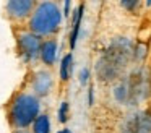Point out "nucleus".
Returning a JSON list of instances; mask_svg holds the SVG:
<instances>
[{"label":"nucleus","mask_w":151,"mask_h":133,"mask_svg":"<svg viewBox=\"0 0 151 133\" xmlns=\"http://www.w3.org/2000/svg\"><path fill=\"white\" fill-rule=\"evenodd\" d=\"M132 52V42L128 39H115L96 63L98 75L104 81L115 80L125 68V65L130 62Z\"/></svg>","instance_id":"obj_1"},{"label":"nucleus","mask_w":151,"mask_h":133,"mask_svg":"<svg viewBox=\"0 0 151 133\" xmlns=\"http://www.w3.org/2000/svg\"><path fill=\"white\" fill-rule=\"evenodd\" d=\"M39 110H41V102L34 94L20 93L10 102L8 119H10V123L15 128L23 130L37 119Z\"/></svg>","instance_id":"obj_2"},{"label":"nucleus","mask_w":151,"mask_h":133,"mask_svg":"<svg viewBox=\"0 0 151 133\" xmlns=\"http://www.w3.org/2000/svg\"><path fill=\"white\" fill-rule=\"evenodd\" d=\"M62 23V13L57 3L54 2H41L37 3L29 21L31 32L36 36H50L59 29Z\"/></svg>","instance_id":"obj_3"},{"label":"nucleus","mask_w":151,"mask_h":133,"mask_svg":"<svg viewBox=\"0 0 151 133\" xmlns=\"http://www.w3.org/2000/svg\"><path fill=\"white\" fill-rule=\"evenodd\" d=\"M41 39L34 32H21L18 36V50L26 63L36 60L41 55Z\"/></svg>","instance_id":"obj_4"},{"label":"nucleus","mask_w":151,"mask_h":133,"mask_svg":"<svg viewBox=\"0 0 151 133\" xmlns=\"http://www.w3.org/2000/svg\"><path fill=\"white\" fill-rule=\"evenodd\" d=\"M122 133H151V115L148 112H135L125 119Z\"/></svg>","instance_id":"obj_5"},{"label":"nucleus","mask_w":151,"mask_h":133,"mask_svg":"<svg viewBox=\"0 0 151 133\" xmlns=\"http://www.w3.org/2000/svg\"><path fill=\"white\" fill-rule=\"evenodd\" d=\"M5 8H7V13L12 18L23 19L34 8V2H31V0H12L5 5Z\"/></svg>","instance_id":"obj_6"},{"label":"nucleus","mask_w":151,"mask_h":133,"mask_svg":"<svg viewBox=\"0 0 151 133\" xmlns=\"http://www.w3.org/2000/svg\"><path fill=\"white\" fill-rule=\"evenodd\" d=\"M52 84L54 80L49 71H37L33 78V89L37 96H47L52 89Z\"/></svg>","instance_id":"obj_7"},{"label":"nucleus","mask_w":151,"mask_h":133,"mask_svg":"<svg viewBox=\"0 0 151 133\" xmlns=\"http://www.w3.org/2000/svg\"><path fill=\"white\" fill-rule=\"evenodd\" d=\"M41 58L46 65H54L57 58V41L49 39V41H44L41 45Z\"/></svg>","instance_id":"obj_8"},{"label":"nucleus","mask_w":151,"mask_h":133,"mask_svg":"<svg viewBox=\"0 0 151 133\" xmlns=\"http://www.w3.org/2000/svg\"><path fill=\"white\" fill-rule=\"evenodd\" d=\"M83 10H85V5H83V3H80L78 8L75 10V15H73V26H72V32H70V47H72V49H75L76 39H78V34H80V26H81Z\"/></svg>","instance_id":"obj_9"},{"label":"nucleus","mask_w":151,"mask_h":133,"mask_svg":"<svg viewBox=\"0 0 151 133\" xmlns=\"http://www.w3.org/2000/svg\"><path fill=\"white\" fill-rule=\"evenodd\" d=\"M33 133H50V119L47 114H39L33 122Z\"/></svg>","instance_id":"obj_10"},{"label":"nucleus","mask_w":151,"mask_h":133,"mask_svg":"<svg viewBox=\"0 0 151 133\" xmlns=\"http://www.w3.org/2000/svg\"><path fill=\"white\" fill-rule=\"evenodd\" d=\"M72 68H73V55L67 54L60 62V78H62V81H67L70 78Z\"/></svg>","instance_id":"obj_11"},{"label":"nucleus","mask_w":151,"mask_h":133,"mask_svg":"<svg viewBox=\"0 0 151 133\" xmlns=\"http://www.w3.org/2000/svg\"><path fill=\"white\" fill-rule=\"evenodd\" d=\"M57 117H59V122L60 123H65L68 120V102L63 101L59 107V112H57Z\"/></svg>","instance_id":"obj_12"},{"label":"nucleus","mask_w":151,"mask_h":133,"mask_svg":"<svg viewBox=\"0 0 151 133\" xmlns=\"http://www.w3.org/2000/svg\"><path fill=\"white\" fill-rule=\"evenodd\" d=\"M88 80H89V70L88 68H83V70L80 71V83L85 86V84L88 83Z\"/></svg>","instance_id":"obj_13"},{"label":"nucleus","mask_w":151,"mask_h":133,"mask_svg":"<svg viewBox=\"0 0 151 133\" xmlns=\"http://www.w3.org/2000/svg\"><path fill=\"white\" fill-rule=\"evenodd\" d=\"M122 5L127 8H133V6H138V2H122Z\"/></svg>","instance_id":"obj_14"},{"label":"nucleus","mask_w":151,"mask_h":133,"mask_svg":"<svg viewBox=\"0 0 151 133\" xmlns=\"http://www.w3.org/2000/svg\"><path fill=\"white\" fill-rule=\"evenodd\" d=\"M63 5H65V15H68V13H70V6H72V2H65Z\"/></svg>","instance_id":"obj_15"},{"label":"nucleus","mask_w":151,"mask_h":133,"mask_svg":"<svg viewBox=\"0 0 151 133\" xmlns=\"http://www.w3.org/2000/svg\"><path fill=\"white\" fill-rule=\"evenodd\" d=\"M57 133H72V132H70V128H62L60 132H57Z\"/></svg>","instance_id":"obj_16"},{"label":"nucleus","mask_w":151,"mask_h":133,"mask_svg":"<svg viewBox=\"0 0 151 133\" xmlns=\"http://www.w3.org/2000/svg\"><path fill=\"white\" fill-rule=\"evenodd\" d=\"M15 133H29V132H26V130H17Z\"/></svg>","instance_id":"obj_17"}]
</instances>
